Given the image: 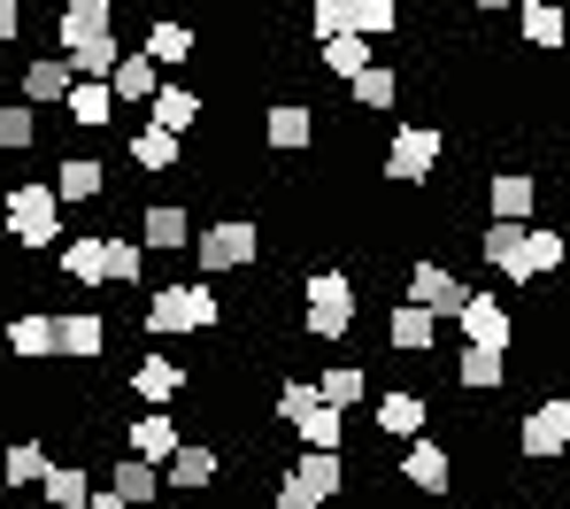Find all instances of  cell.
Segmentation results:
<instances>
[{"mask_svg": "<svg viewBox=\"0 0 570 509\" xmlns=\"http://www.w3.org/2000/svg\"><path fill=\"white\" fill-rule=\"evenodd\" d=\"M308 31H316V39L355 31V0H316V8H308Z\"/></svg>", "mask_w": 570, "mask_h": 509, "instance_id": "b9f144b4", "label": "cell"}, {"mask_svg": "<svg viewBox=\"0 0 570 509\" xmlns=\"http://www.w3.org/2000/svg\"><path fill=\"white\" fill-rule=\"evenodd\" d=\"M55 39H62V55L116 39V0H70V8L55 16Z\"/></svg>", "mask_w": 570, "mask_h": 509, "instance_id": "ba28073f", "label": "cell"}, {"mask_svg": "<svg viewBox=\"0 0 570 509\" xmlns=\"http://www.w3.org/2000/svg\"><path fill=\"white\" fill-rule=\"evenodd\" d=\"M563 116H570V108H563Z\"/></svg>", "mask_w": 570, "mask_h": 509, "instance_id": "816d5d0a", "label": "cell"}, {"mask_svg": "<svg viewBox=\"0 0 570 509\" xmlns=\"http://www.w3.org/2000/svg\"><path fill=\"white\" fill-rule=\"evenodd\" d=\"M31 139H39V116H31V108H8V101H0V147H8V155H23Z\"/></svg>", "mask_w": 570, "mask_h": 509, "instance_id": "7bdbcfd3", "label": "cell"}, {"mask_svg": "<svg viewBox=\"0 0 570 509\" xmlns=\"http://www.w3.org/2000/svg\"><path fill=\"white\" fill-rule=\"evenodd\" d=\"M293 479H301V487H316V495L332 502V495L347 487V463H340V448H308V456L293 463Z\"/></svg>", "mask_w": 570, "mask_h": 509, "instance_id": "1f68e13d", "label": "cell"}, {"mask_svg": "<svg viewBox=\"0 0 570 509\" xmlns=\"http://www.w3.org/2000/svg\"><path fill=\"white\" fill-rule=\"evenodd\" d=\"M232 8H247V0H232Z\"/></svg>", "mask_w": 570, "mask_h": 509, "instance_id": "681fc988", "label": "cell"}, {"mask_svg": "<svg viewBox=\"0 0 570 509\" xmlns=\"http://www.w3.org/2000/svg\"><path fill=\"white\" fill-rule=\"evenodd\" d=\"M463 294H471V286H463L455 271H440V263H416V271H409V302L432 309V316H455V309H463Z\"/></svg>", "mask_w": 570, "mask_h": 509, "instance_id": "8fae6325", "label": "cell"}, {"mask_svg": "<svg viewBox=\"0 0 570 509\" xmlns=\"http://www.w3.org/2000/svg\"><path fill=\"white\" fill-rule=\"evenodd\" d=\"M8 39H23V8H16V0H0V47H8Z\"/></svg>", "mask_w": 570, "mask_h": 509, "instance_id": "bcb514c9", "label": "cell"}, {"mask_svg": "<svg viewBox=\"0 0 570 509\" xmlns=\"http://www.w3.org/2000/svg\"><path fill=\"white\" fill-rule=\"evenodd\" d=\"M563 255H570L563 232H524V278H548V271H556Z\"/></svg>", "mask_w": 570, "mask_h": 509, "instance_id": "ab89813d", "label": "cell"}, {"mask_svg": "<svg viewBox=\"0 0 570 509\" xmlns=\"http://www.w3.org/2000/svg\"><path fill=\"white\" fill-rule=\"evenodd\" d=\"M517 448L532 456V463H556L570 456V394H548V402L524 417V432H517Z\"/></svg>", "mask_w": 570, "mask_h": 509, "instance_id": "52a82bcc", "label": "cell"}, {"mask_svg": "<svg viewBox=\"0 0 570 509\" xmlns=\"http://www.w3.org/2000/svg\"><path fill=\"white\" fill-rule=\"evenodd\" d=\"M147 116H155L163 131H178V139H186L193 124H200V94H186V86H155V101H147Z\"/></svg>", "mask_w": 570, "mask_h": 509, "instance_id": "f546056e", "label": "cell"}, {"mask_svg": "<svg viewBox=\"0 0 570 509\" xmlns=\"http://www.w3.org/2000/svg\"><path fill=\"white\" fill-rule=\"evenodd\" d=\"M432 340H440V316H432V309L401 302L385 316V348H393V355H432Z\"/></svg>", "mask_w": 570, "mask_h": 509, "instance_id": "9a60e30c", "label": "cell"}, {"mask_svg": "<svg viewBox=\"0 0 570 509\" xmlns=\"http://www.w3.org/2000/svg\"><path fill=\"white\" fill-rule=\"evenodd\" d=\"M8 232H16V247H23V255H39V247H55V239H62V202H55V186H47V178H23V186L8 194Z\"/></svg>", "mask_w": 570, "mask_h": 509, "instance_id": "3957f363", "label": "cell"}, {"mask_svg": "<svg viewBox=\"0 0 570 509\" xmlns=\"http://www.w3.org/2000/svg\"><path fill=\"white\" fill-rule=\"evenodd\" d=\"M62 108H70V124H86V131L116 124V94H108V78H78V86L62 94Z\"/></svg>", "mask_w": 570, "mask_h": 509, "instance_id": "603a6c76", "label": "cell"}, {"mask_svg": "<svg viewBox=\"0 0 570 509\" xmlns=\"http://www.w3.org/2000/svg\"><path fill=\"white\" fill-rule=\"evenodd\" d=\"M278 424H293L308 448H340V440H347V409L324 402L316 379H285L278 386Z\"/></svg>", "mask_w": 570, "mask_h": 509, "instance_id": "7a4b0ae2", "label": "cell"}, {"mask_svg": "<svg viewBox=\"0 0 570 509\" xmlns=\"http://www.w3.org/2000/svg\"><path fill=\"white\" fill-rule=\"evenodd\" d=\"M440 147H448V139H440L432 124H401L393 147H385V178H393V186H424L432 163H440Z\"/></svg>", "mask_w": 570, "mask_h": 509, "instance_id": "8992f818", "label": "cell"}, {"mask_svg": "<svg viewBox=\"0 0 570 509\" xmlns=\"http://www.w3.org/2000/svg\"><path fill=\"white\" fill-rule=\"evenodd\" d=\"M100 239H108V232H78V239L62 247V278H70V286H86V294L108 286V271H100Z\"/></svg>", "mask_w": 570, "mask_h": 509, "instance_id": "d4e9b609", "label": "cell"}, {"mask_svg": "<svg viewBox=\"0 0 570 509\" xmlns=\"http://www.w3.org/2000/svg\"><path fill=\"white\" fill-rule=\"evenodd\" d=\"M263 139H271L278 155L308 147V139H316V108H308V101H271V116H263Z\"/></svg>", "mask_w": 570, "mask_h": 509, "instance_id": "e0dca14e", "label": "cell"}, {"mask_svg": "<svg viewBox=\"0 0 570 509\" xmlns=\"http://www.w3.org/2000/svg\"><path fill=\"white\" fill-rule=\"evenodd\" d=\"M193 255H200V271H208V278H216V271H247V263L263 255V232H255L247 216H224V224L193 232Z\"/></svg>", "mask_w": 570, "mask_h": 509, "instance_id": "5b68a950", "label": "cell"}, {"mask_svg": "<svg viewBox=\"0 0 570 509\" xmlns=\"http://www.w3.org/2000/svg\"><path fill=\"white\" fill-rule=\"evenodd\" d=\"M424 417H432V409L416 402V394H385V402H379V432H393V440H416V432H424Z\"/></svg>", "mask_w": 570, "mask_h": 509, "instance_id": "8d00e7d4", "label": "cell"}, {"mask_svg": "<svg viewBox=\"0 0 570 509\" xmlns=\"http://www.w3.org/2000/svg\"><path fill=\"white\" fill-rule=\"evenodd\" d=\"M155 70H163V62H155V55H147V47H139V55H116V70H108V94H116V101H155V86H163V78H155Z\"/></svg>", "mask_w": 570, "mask_h": 509, "instance_id": "d6986e66", "label": "cell"}, {"mask_svg": "<svg viewBox=\"0 0 570 509\" xmlns=\"http://www.w3.org/2000/svg\"><path fill=\"white\" fill-rule=\"evenodd\" d=\"M455 379H463L471 394H493V386L509 379V363H501V348H471V355L455 363Z\"/></svg>", "mask_w": 570, "mask_h": 509, "instance_id": "74e56055", "label": "cell"}, {"mask_svg": "<svg viewBox=\"0 0 570 509\" xmlns=\"http://www.w3.org/2000/svg\"><path fill=\"white\" fill-rule=\"evenodd\" d=\"M517 31H524V47H548V55L570 47V16L556 0H517Z\"/></svg>", "mask_w": 570, "mask_h": 509, "instance_id": "2e32d148", "label": "cell"}, {"mask_svg": "<svg viewBox=\"0 0 570 509\" xmlns=\"http://www.w3.org/2000/svg\"><path fill=\"white\" fill-rule=\"evenodd\" d=\"M224 324V302H216V286H155V302H147V332H216Z\"/></svg>", "mask_w": 570, "mask_h": 509, "instance_id": "277c9868", "label": "cell"}, {"mask_svg": "<svg viewBox=\"0 0 570 509\" xmlns=\"http://www.w3.org/2000/svg\"><path fill=\"white\" fill-rule=\"evenodd\" d=\"M39 495L55 509H86V495H94V479L78 471V463H47V479H39Z\"/></svg>", "mask_w": 570, "mask_h": 509, "instance_id": "e575fe53", "label": "cell"}, {"mask_svg": "<svg viewBox=\"0 0 570 509\" xmlns=\"http://www.w3.org/2000/svg\"><path fill=\"white\" fill-rule=\"evenodd\" d=\"M478 8H509V0H478Z\"/></svg>", "mask_w": 570, "mask_h": 509, "instance_id": "c3c4849f", "label": "cell"}, {"mask_svg": "<svg viewBox=\"0 0 570 509\" xmlns=\"http://www.w3.org/2000/svg\"><path fill=\"white\" fill-rule=\"evenodd\" d=\"M70 86H78V70H70L62 55H47V62H23V101H31V108H39V101H62Z\"/></svg>", "mask_w": 570, "mask_h": 509, "instance_id": "f1b7e54d", "label": "cell"}, {"mask_svg": "<svg viewBox=\"0 0 570 509\" xmlns=\"http://www.w3.org/2000/svg\"><path fill=\"white\" fill-rule=\"evenodd\" d=\"M478 247H485V263L509 278V286H532L524 278V224H509V216H493L485 232H478Z\"/></svg>", "mask_w": 570, "mask_h": 509, "instance_id": "4fadbf2b", "label": "cell"}, {"mask_svg": "<svg viewBox=\"0 0 570 509\" xmlns=\"http://www.w3.org/2000/svg\"><path fill=\"white\" fill-rule=\"evenodd\" d=\"M47 463H55V456H47L39 440H16V448L0 456V487H39V479H47Z\"/></svg>", "mask_w": 570, "mask_h": 509, "instance_id": "836d02e7", "label": "cell"}, {"mask_svg": "<svg viewBox=\"0 0 570 509\" xmlns=\"http://www.w3.org/2000/svg\"><path fill=\"white\" fill-rule=\"evenodd\" d=\"M131 394L163 409L170 394H186V363H170V355H139V363H131Z\"/></svg>", "mask_w": 570, "mask_h": 509, "instance_id": "ffe728a7", "label": "cell"}, {"mask_svg": "<svg viewBox=\"0 0 570 509\" xmlns=\"http://www.w3.org/2000/svg\"><path fill=\"white\" fill-rule=\"evenodd\" d=\"M316 47H324V70H332V78H355V70L371 62L363 31H340V39H316Z\"/></svg>", "mask_w": 570, "mask_h": 509, "instance_id": "f35d334b", "label": "cell"}, {"mask_svg": "<svg viewBox=\"0 0 570 509\" xmlns=\"http://www.w3.org/2000/svg\"><path fill=\"white\" fill-rule=\"evenodd\" d=\"M301 332L316 348H332V340L355 332V286H347V271H308V286H301Z\"/></svg>", "mask_w": 570, "mask_h": 509, "instance_id": "6da1fadb", "label": "cell"}, {"mask_svg": "<svg viewBox=\"0 0 570 509\" xmlns=\"http://www.w3.org/2000/svg\"><path fill=\"white\" fill-rule=\"evenodd\" d=\"M0 502H8V487H0Z\"/></svg>", "mask_w": 570, "mask_h": 509, "instance_id": "f907efd6", "label": "cell"}, {"mask_svg": "<svg viewBox=\"0 0 570 509\" xmlns=\"http://www.w3.org/2000/svg\"><path fill=\"white\" fill-rule=\"evenodd\" d=\"M108 194V178H100L94 155H70V163H55V202H100Z\"/></svg>", "mask_w": 570, "mask_h": 509, "instance_id": "484cf974", "label": "cell"}, {"mask_svg": "<svg viewBox=\"0 0 570 509\" xmlns=\"http://www.w3.org/2000/svg\"><path fill=\"white\" fill-rule=\"evenodd\" d=\"M100 348H108V324H100V309H70V316H55V355H70V363H94Z\"/></svg>", "mask_w": 570, "mask_h": 509, "instance_id": "7c38bea8", "label": "cell"}, {"mask_svg": "<svg viewBox=\"0 0 570 509\" xmlns=\"http://www.w3.org/2000/svg\"><path fill=\"white\" fill-rule=\"evenodd\" d=\"M8 355H16V363H47V355H55V316H39V309L8 316Z\"/></svg>", "mask_w": 570, "mask_h": 509, "instance_id": "44dd1931", "label": "cell"}, {"mask_svg": "<svg viewBox=\"0 0 570 509\" xmlns=\"http://www.w3.org/2000/svg\"><path fill=\"white\" fill-rule=\"evenodd\" d=\"M131 456H147V463H163L170 448H178V417H163V409H147V417H131Z\"/></svg>", "mask_w": 570, "mask_h": 509, "instance_id": "83f0119b", "label": "cell"}, {"mask_svg": "<svg viewBox=\"0 0 570 509\" xmlns=\"http://www.w3.org/2000/svg\"><path fill=\"white\" fill-rule=\"evenodd\" d=\"M216 471H224V456H216L208 440H178V448L163 456V487H178V495H200V487H216Z\"/></svg>", "mask_w": 570, "mask_h": 509, "instance_id": "9c48e42d", "label": "cell"}, {"mask_svg": "<svg viewBox=\"0 0 570 509\" xmlns=\"http://www.w3.org/2000/svg\"><path fill=\"white\" fill-rule=\"evenodd\" d=\"M347 94H355V108L371 116V108H393V101H401V78H393L385 62H363V70L347 78Z\"/></svg>", "mask_w": 570, "mask_h": 509, "instance_id": "d6a6232c", "label": "cell"}, {"mask_svg": "<svg viewBox=\"0 0 570 509\" xmlns=\"http://www.w3.org/2000/svg\"><path fill=\"white\" fill-rule=\"evenodd\" d=\"M316 394H324L332 409H355L363 402V363H332V371L316 379Z\"/></svg>", "mask_w": 570, "mask_h": 509, "instance_id": "60d3db41", "label": "cell"}, {"mask_svg": "<svg viewBox=\"0 0 570 509\" xmlns=\"http://www.w3.org/2000/svg\"><path fill=\"white\" fill-rule=\"evenodd\" d=\"M532 194H540V186H532L524 170H493V216L524 224V216H532Z\"/></svg>", "mask_w": 570, "mask_h": 509, "instance_id": "d590c367", "label": "cell"}, {"mask_svg": "<svg viewBox=\"0 0 570 509\" xmlns=\"http://www.w3.org/2000/svg\"><path fill=\"white\" fill-rule=\"evenodd\" d=\"M108 487H116V495H124L131 509L163 502V471H155L147 456H116V471H108Z\"/></svg>", "mask_w": 570, "mask_h": 509, "instance_id": "7402d4cb", "label": "cell"}, {"mask_svg": "<svg viewBox=\"0 0 570 509\" xmlns=\"http://www.w3.org/2000/svg\"><path fill=\"white\" fill-rule=\"evenodd\" d=\"M100 271H108V286H139V278H147V247L124 239V232H108V239H100Z\"/></svg>", "mask_w": 570, "mask_h": 509, "instance_id": "4316f807", "label": "cell"}, {"mask_svg": "<svg viewBox=\"0 0 570 509\" xmlns=\"http://www.w3.org/2000/svg\"><path fill=\"white\" fill-rule=\"evenodd\" d=\"M147 55L178 70V62H193V55H200V31H193V23H170V16H163V23H147Z\"/></svg>", "mask_w": 570, "mask_h": 509, "instance_id": "4dcf8cb0", "label": "cell"}, {"mask_svg": "<svg viewBox=\"0 0 570 509\" xmlns=\"http://www.w3.org/2000/svg\"><path fill=\"white\" fill-rule=\"evenodd\" d=\"M463 332H471V348H501L509 355V340H517V324H509V309L493 302V294H463Z\"/></svg>", "mask_w": 570, "mask_h": 509, "instance_id": "30bf717a", "label": "cell"}, {"mask_svg": "<svg viewBox=\"0 0 570 509\" xmlns=\"http://www.w3.org/2000/svg\"><path fill=\"white\" fill-rule=\"evenodd\" d=\"M86 509H131V502H124L116 487H94V495H86Z\"/></svg>", "mask_w": 570, "mask_h": 509, "instance_id": "7dc6e473", "label": "cell"}, {"mask_svg": "<svg viewBox=\"0 0 570 509\" xmlns=\"http://www.w3.org/2000/svg\"><path fill=\"white\" fill-rule=\"evenodd\" d=\"M116 55H124V47H116V39H100V47H78V55H62V62H70L78 78H108V70H116Z\"/></svg>", "mask_w": 570, "mask_h": 509, "instance_id": "f6af8a7d", "label": "cell"}, {"mask_svg": "<svg viewBox=\"0 0 570 509\" xmlns=\"http://www.w3.org/2000/svg\"><path fill=\"white\" fill-rule=\"evenodd\" d=\"M401 479H409L416 495H448V487H455V463H448V448H440V440H424V432H416V440H409Z\"/></svg>", "mask_w": 570, "mask_h": 509, "instance_id": "5bb4252c", "label": "cell"}, {"mask_svg": "<svg viewBox=\"0 0 570 509\" xmlns=\"http://www.w3.org/2000/svg\"><path fill=\"white\" fill-rule=\"evenodd\" d=\"M393 23H401V0H355V31L363 39H385Z\"/></svg>", "mask_w": 570, "mask_h": 509, "instance_id": "ee69618b", "label": "cell"}, {"mask_svg": "<svg viewBox=\"0 0 570 509\" xmlns=\"http://www.w3.org/2000/svg\"><path fill=\"white\" fill-rule=\"evenodd\" d=\"M139 247H147V255H178V247H193L186 202L178 208H147V216H139Z\"/></svg>", "mask_w": 570, "mask_h": 509, "instance_id": "ac0fdd59", "label": "cell"}, {"mask_svg": "<svg viewBox=\"0 0 570 509\" xmlns=\"http://www.w3.org/2000/svg\"><path fill=\"white\" fill-rule=\"evenodd\" d=\"M178 131H163V124H147V131H131V170H147V178H163V170H178Z\"/></svg>", "mask_w": 570, "mask_h": 509, "instance_id": "cb8c5ba5", "label": "cell"}]
</instances>
